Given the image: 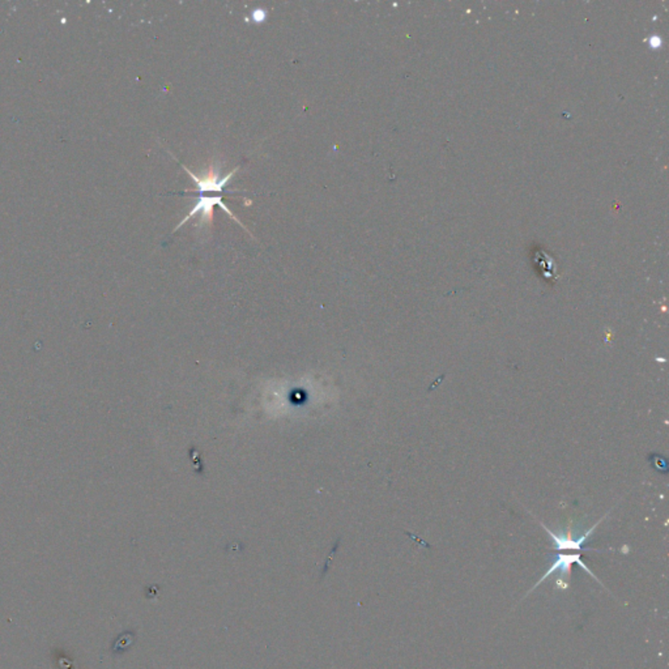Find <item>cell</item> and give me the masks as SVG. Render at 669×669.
<instances>
[{
    "label": "cell",
    "mask_w": 669,
    "mask_h": 669,
    "mask_svg": "<svg viewBox=\"0 0 669 669\" xmlns=\"http://www.w3.org/2000/svg\"><path fill=\"white\" fill-rule=\"evenodd\" d=\"M573 564L579 565V566H580V567H582L585 571H587L589 576H592L594 579H596V580L599 582V579H598L596 576H594V574H592V571L588 569L587 565L583 564V561L580 560V554H579V553H571V554H558V556H557V558L553 561L552 566L549 567V570L545 573V576H541L540 580H539V582H538V583H536L533 587L529 589V594H531L533 589H536V588L539 587L544 580H547L549 576H552L553 574H554V573H557V571H560V573H561V576H562L570 574V571H571V565Z\"/></svg>",
    "instance_id": "1"
},
{
    "label": "cell",
    "mask_w": 669,
    "mask_h": 669,
    "mask_svg": "<svg viewBox=\"0 0 669 669\" xmlns=\"http://www.w3.org/2000/svg\"><path fill=\"white\" fill-rule=\"evenodd\" d=\"M216 204H217V205H220V207L223 208V211L226 212V213H228V214H229V216H230V217H232L235 221H237V223H239L241 226H244V225L241 223V221L237 219V216H235V214L230 212V210H228L226 204H223V201L221 198H200V199L198 200V203L195 204V207H194V208L190 211V213H188L187 216L185 217V220H182V221L179 223V225L176 226V230H178V229H179V228H181L183 223H187L188 220H190L191 217H194V216H195L196 213H199V212L201 213V220H200L201 223H211L212 217H213V205H216ZM244 228H245V226H244Z\"/></svg>",
    "instance_id": "2"
},
{
    "label": "cell",
    "mask_w": 669,
    "mask_h": 669,
    "mask_svg": "<svg viewBox=\"0 0 669 669\" xmlns=\"http://www.w3.org/2000/svg\"><path fill=\"white\" fill-rule=\"evenodd\" d=\"M183 169L187 172L188 174L192 178V181L196 183L198 186V190L200 192H205V191H223V188L229 183V181L232 179V176H235L237 169L230 172L229 174L226 176H219V172L214 169V166H211L208 173L205 176H198L196 174H194L188 167L183 166Z\"/></svg>",
    "instance_id": "3"
},
{
    "label": "cell",
    "mask_w": 669,
    "mask_h": 669,
    "mask_svg": "<svg viewBox=\"0 0 669 669\" xmlns=\"http://www.w3.org/2000/svg\"><path fill=\"white\" fill-rule=\"evenodd\" d=\"M134 642H135V633L134 632H125L123 634L119 635L117 641L114 642L113 652L116 655H122L123 652H126L129 650V647L132 646Z\"/></svg>",
    "instance_id": "4"
}]
</instances>
